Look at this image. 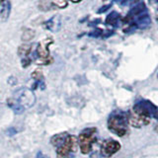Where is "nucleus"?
I'll return each instance as SVG.
<instances>
[{"label":"nucleus","mask_w":158,"mask_h":158,"mask_svg":"<svg viewBox=\"0 0 158 158\" xmlns=\"http://www.w3.org/2000/svg\"><path fill=\"white\" fill-rule=\"evenodd\" d=\"M11 4L8 0H0V21L5 22L9 18Z\"/></svg>","instance_id":"10"},{"label":"nucleus","mask_w":158,"mask_h":158,"mask_svg":"<svg viewBox=\"0 0 158 158\" xmlns=\"http://www.w3.org/2000/svg\"><path fill=\"white\" fill-rule=\"evenodd\" d=\"M32 46L29 44H24L22 46H20L18 48V54L21 57H27L28 54L31 52Z\"/></svg>","instance_id":"15"},{"label":"nucleus","mask_w":158,"mask_h":158,"mask_svg":"<svg viewBox=\"0 0 158 158\" xmlns=\"http://www.w3.org/2000/svg\"><path fill=\"white\" fill-rule=\"evenodd\" d=\"M102 33H103V31H102V30H100V29H97V30H95V31H93L92 33H90V34H89V36L97 38V37H100L101 35H102Z\"/></svg>","instance_id":"20"},{"label":"nucleus","mask_w":158,"mask_h":158,"mask_svg":"<svg viewBox=\"0 0 158 158\" xmlns=\"http://www.w3.org/2000/svg\"><path fill=\"white\" fill-rule=\"evenodd\" d=\"M51 8H52V0H41V1H40L39 9L43 10V11H48Z\"/></svg>","instance_id":"17"},{"label":"nucleus","mask_w":158,"mask_h":158,"mask_svg":"<svg viewBox=\"0 0 158 158\" xmlns=\"http://www.w3.org/2000/svg\"><path fill=\"white\" fill-rule=\"evenodd\" d=\"M78 138L69 135L61 145L56 148V153L60 158H72L78 146Z\"/></svg>","instance_id":"4"},{"label":"nucleus","mask_w":158,"mask_h":158,"mask_svg":"<svg viewBox=\"0 0 158 158\" xmlns=\"http://www.w3.org/2000/svg\"><path fill=\"white\" fill-rule=\"evenodd\" d=\"M150 23H151V19H150V16L147 13H145V14L143 13V14L139 15V16L135 17V22H133L135 28H139V29L147 28L150 25Z\"/></svg>","instance_id":"9"},{"label":"nucleus","mask_w":158,"mask_h":158,"mask_svg":"<svg viewBox=\"0 0 158 158\" xmlns=\"http://www.w3.org/2000/svg\"><path fill=\"white\" fill-rule=\"evenodd\" d=\"M7 104H8V106L14 111V113L15 114H18V115L22 114L24 112V110H25V108L16 100V99H14L13 97L8 99V100H7Z\"/></svg>","instance_id":"12"},{"label":"nucleus","mask_w":158,"mask_h":158,"mask_svg":"<svg viewBox=\"0 0 158 158\" xmlns=\"http://www.w3.org/2000/svg\"><path fill=\"white\" fill-rule=\"evenodd\" d=\"M52 7L63 9L67 6V0H52Z\"/></svg>","instance_id":"18"},{"label":"nucleus","mask_w":158,"mask_h":158,"mask_svg":"<svg viewBox=\"0 0 158 158\" xmlns=\"http://www.w3.org/2000/svg\"><path fill=\"white\" fill-rule=\"evenodd\" d=\"M70 1H72V2H74V3H78V2L82 1V0H70Z\"/></svg>","instance_id":"24"},{"label":"nucleus","mask_w":158,"mask_h":158,"mask_svg":"<svg viewBox=\"0 0 158 158\" xmlns=\"http://www.w3.org/2000/svg\"><path fill=\"white\" fill-rule=\"evenodd\" d=\"M128 113L123 111L113 112L108 118V128L118 136H125L128 132Z\"/></svg>","instance_id":"1"},{"label":"nucleus","mask_w":158,"mask_h":158,"mask_svg":"<svg viewBox=\"0 0 158 158\" xmlns=\"http://www.w3.org/2000/svg\"><path fill=\"white\" fill-rule=\"evenodd\" d=\"M149 122H150V118L138 115V114H135V112L131 114H128V123H130L133 127L139 128L142 127H145L149 123Z\"/></svg>","instance_id":"7"},{"label":"nucleus","mask_w":158,"mask_h":158,"mask_svg":"<svg viewBox=\"0 0 158 158\" xmlns=\"http://www.w3.org/2000/svg\"><path fill=\"white\" fill-rule=\"evenodd\" d=\"M13 98L16 99L25 109L32 107L35 104V102H36L35 94L33 93L32 90H30L28 88H21L17 90L14 93Z\"/></svg>","instance_id":"5"},{"label":"nucleus","mask_w":158,"mask_h":158,"mask_svg":"<svg viewBox=\"0 0 158 158\" xmlns=\"http://www.w3.org/2000/svg\"><path fill=\"white\" fill-rule=\"evenodd\" d=\"M59 20L57 17H52L51 20H48V22L44 23V26L48 30H51V31H56L58 29L57 26H59Z\"/></svg>","instance_id":"14"},{"label":"nucleus","mask_w":158,"mask_h":158,"mask_svg":"<svg viewBox=\"0 0 158 158\" xmlns=\"http://www.w3.org/2000/svg\"><path fill=\"white\" fill-rule=\"evenodd\" d=\"M120 19H121V15L118 14V12H116V11H113L107 16L106 24L110 25V26L116 27V26H118V22H120Z\"/></svg>","instance_id":"13"},{"label":"nucleus","mask_w":158,"mask_h":158,"mask_svg":"<svg viewBox=\"0 0 158 158\" xmlns=\"http://www.w3.org/2000/svg\"><path fill=\"white\" fill-rule=\"evenodd\" d=\"M32 77L36 80L37 82H42L43 81V73L41 70H35L32 74Z\"/></svg>","instance_id":"19"},{"label":"nucleus","mask_w":158,"mask_h":158,"mask_svg":"<svg viewBox=\"0 0 158 158\" xmlns=\"http://www.w3.org/2000/svg\"><path fill=\"white\" fill-rule=\"evenodd\" d=\"M97 132L96 127H87L80 132L78 136V143L83 154L91 152L94 142L97 140Z\"/></svg>","instance_id":"2"},{"label":"nucleus","mask_w":158,"mask_h":158,"mask_svg":"<svg viewBox=\"0 0 158 158\" xmlns=\"http://www.w3.org/2000/svg\"><path fill=\"white\" fill-rule=\"evenodd\" d=\"M51 43L52 41H43L38 44L37 54L40 59H48L49 57L48 44Z\"/></svg>","instance_id":"8"},{"label":"nucleus","mask_w":158,"mask_h":158,"mask_svg":"<svg viewBox=\"0 0 158 158\" xmlns=\"http://www.w3.org/2000/svg\"><path fill=\"white\" fill-rule=\"evenodd\" d=\"M103 1H106V0H103Z\"/></svg>","instance_id":"28"},{"label":"nucleus","mask_w":158,"mask_h":158,"mask_svg":"<svg viewBox=\"0 0 158 158\" xmlns=\"http://www.w3.org/2000/svg\"><path fill=\"white\" fill-rule=\"evenodd\" d=\"M155 2H157V3H158V0H155Z\"/></svg>","instance_id":"27"},{"label":"nucleus","mask_w":158,"mask_h":158,"mask_svg":"<svg viewBox=\"0 0 158 158\" xmlns=\"http://www.w3.org/2000/svg\"><path fill=\"white\" fill-rule=\"evenodd\" d=\"M133 112L148 118H154L158 121V108L152 102L139 99L133 106Z\"/></svg>","instance_id":"3"},{"label":"nucleus","mask_w":158,"mask_h":158,"mask_svg":"<svg viewBox=\"0 0 158 158\" xmlns=\"http://www.w3.org/2000/svg\"><path fill=\"white\" fill-rule=\"evenodd\" d=\"M37 158H48V157L44 155L43 152L40 151V152H38V154H37Z\"/></svg>","instance_id":"23"},{"label":"nucleus","mask_w":158,"mask_h":158,"mask_svg":"<svg viewBox=\"0 0 158 158\" xmlns=\"http://www.w3.org/2000/svg\"><path fill=\"white\" fill-rule=\"evenodd\" d=\"M145 11H146V5L143 2L137 3L130 10V13H128L127 17H130L131 19L132 17H137V16H139V15L143 14Z\"/></svg>","instance_id":"11"},{"label":"nucleus","mask_w":158,"mask_h":158,"mask_svg":"<svg viewBox=\"0 0 158 158\" xmlns=\"http://www.w3.org/2000/svg\"><path fill=\"white\" fill-rule=\"evenodd\" d=\"M115 1H116V2H123L125 0H115Z\"/></svg>","instance_id":"25"},{"label":"nucleus","mask_w":158,"mask_h":158,"mask_svg":"<svg viewBox=\"0 0 158 158\" xmlns=\"http://www.w3.org/2000/svg\"><path fill=\"white\" fill-rule=\"evenodd\" d=\"M120 149H121L120 142L110 138V139H106L103 141L100 147V152L101 155L104 157H111Z\"/></svg>","instance_id":"6"},{"label":"nucleus","mask_w":158,"mask_h":158,"mask_svg":"<svg viewBox=\"0 0 158 158\" xmlns=\"http://www.w3.org/2000/svg\"><path fill=\"white\" fill-rule=\"evenodd\" d=\"M35 37V31L31 29H26L25 31L23 32V35H22V40L24 42H29L33 40Z\"/></svg>","instance_id":"16"},{"label":"nucleus","mask_w":158,"mask_h":158,"mask_svg":"<svg viewBox=\"0 0 158 158\" xmlns=\"http://www.w3.org/2000/svg\"><path fill=\"white\" fill-rule=\"evenodd\" d=\"M30 63H31V59L28 58V56H27V57H24V59L22 60L23 66H24V67H27L28 65H30Z\"/></svg>","instance_id":"22"},{"label":"nucleus","mask_w":158,"mask_h":158,"mask_svg":"<svg viewBox=\"0 0 158 158\" xmlns=\"http://www.w3.org/2000/svg\"><path fill=\"white\" fill-rule=\"evenodd\" d=\"M155 131H156V132L158 133V125H157V126L155 127Z\"/></svg>","instance_id":"26"},{"label":"nucleus","mask_w":158,"mask_h":158,"mask_svg":"<svg viewBox=\"0 0 158 158\" xmlns=\"http://www.w3.org/2000/svg\"><path fill=\"white\" fill-rule=\"evenodd\" d=\"M112 6V5L111 4H108V5H105V6H102L100 9H98V13L99 14H102V13H105L106 11H108V10L109 9H110V7Z\"/></svg>","instance_id":"21"}]
</instances>
